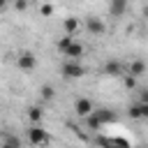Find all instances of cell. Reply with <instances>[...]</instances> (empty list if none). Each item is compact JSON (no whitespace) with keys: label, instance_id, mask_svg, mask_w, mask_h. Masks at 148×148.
Returning a JSON list of instances; mask_svg holds the SVG:
<instances>
[{"label":"cell","instance_id":"11","mask_svg":"<svg viewBox=\"0 0 148 148\" xmlns=\"http://www.w3.org/2000/svg\"><path fill=\"white\" fill-rule=\"evenodd\" d=\"M28 118H30V123H32V125H39V123H42V118H44L42 106H30V109H28Z\"/></svg>","mask_w":148,"mask_h":148},{"label":"cell","instance_id":"10","mask_svg":"<svg viewBox=\"0 0 148 148\" xmlns=\"http://www.w3.org/2000/svg\"><path fill=\"white\" fill-rule=\"evenodd\" d=\"M79 28H81V23H79V18H76V16H67V18L62 21V30H65L67 35H74V37H76Z\"/></svg>","mask_w":148,"mask_h":148},{"label":"cell","instance_id":"22","mask_svg":"<svg viewBox=\"0 0 148 148\" xmlns=\"http://www.w3.org/2000/svg\"><path fill=\"white\" fill-rule=\"evenodd\" d=\"M143 118H148V104H143Z\"/></svg>","mask_w":148,"mask_h":148},{"label":"cell","instance_id":"15","mask_svg":"<svg viewBox=\"0 0 148 148\" xmlns=\"http://www.w3.org/2000/svg\"><path fill=\"white\" fill-rule=\"evenodd\" d=\"M72 42H74V35H67V32H65V35H62V37H60V39L56 42V49H58V51L62 53V51H65V49H67V46H69Z\"/></svg>","mask_w":148,"mask_h":148},{"label":"cell","instance_id":"4","mask_svg":"<svg viewBox=\"0 0 148 148\" xmlns=\"http://www.w3.org/2000/svg\"><path fill=\"white\" fill-rule=\"evenodd\" d=\"M95 111V102L90 99V97H79L76 102H74V113L79 116V118H86V116H90Z\"/></svg>","mask_w":148,"mask_h":148},{"label":"cell","instance_id":"3","mask_svg":"<svg viewBox=\"0 0 148 148\" xmlns=\"http://www.w3.org/2000/svg\"><path fill=\"white\" fill-rule=\"evenodd\" d=\"M16 67H18L21 72H32V69H37V56L30 53V51L18 53V58H16Z\"/></svg>","mask_w":148,"mask_h":148},{"label":"cell","instance_id":"16","mask_svg":"<svg viewBox=\"0 0 148 148\" xmlns=\"http://www.w3.org/2000/svg\"><path fill=\"white\" fill-rule=\"evenodd\" d=\"M130 118H134V120H141L143 118V104L141 102H136V104L130 106Z\"/></svg>","mask_w":148,"mask_h":148},{"label":"cell","instance_id":"17","mask_svg":"<svg viewBox=\"0 0 148 148\" xmlns=\"http://www.w3.org/2000/svg\"><path fill=\"white\" fill-rule=\"evenodd\" d=\"M120 79H123V86H125L127 90H132V88H136V76H132L130 72H125V74H123Z\"/></svg>","mask_w":148,"mask_h":148},{"label":"cell","instance_id":"19","mask_svg":"<svg viewBox=\"0 0 148 148\" xmlns=\"http://www.w3.org/2000/svg\"><path fill=\"white\" fill-rule=\"evenodd\" d=\"M2 143H5V146H14V148H18V146H21V139H18V136H5Z\"/></svg>","mask_w":148,"mask_h":148},{"label":"cell","instance_id":"5","mask_svg":"<svg viewBox=\"0 0 148 148\" xmlns=\"http://www.w3.org/2000/svg\"><path fill=\"white\" fill-rule=\"evenodd\" d=\"M86 30L97 37V35H104L106 25H104V21H102L99 16H88V18H86Z\"/></svg>","mask_w":148,"mask_h":148},{"label":"cell","instance_id":"23","mask_svg":"<svg viewBox=\"0 0 148 148\" xmlns=\"http://www.w3.org/2000/svg\"><path fill=\"white\" fill-rule=\"evenodd\" d=\"M7 7V0H0V9H5Z\"/></svg>","mask_w":148,"mask_h":148},{"label":"cell","instance_id":"21","mask_svg":"<svg viewBox=\"0 0 148 148\" xmlns=\"http://www.w3.org/2000/svg\"><path fill=\"white\" fill-rule=\"evenodd\" d=\"M139 102H141V104H148V88L139 92Z\"/></svg>","mask_w":148,"mask_h":148},{"label":"cell","instance_id":"1","mask_svg":"<svg viewBox=\"0 0 148 148\" xmlns=\"http://www.w3.org/2000/svg\"><path fill=\"white\" fill-rule=\"evenodd\" d=\"M60 74H62V79H81V76L86 74V69H83V65H81L79 60L67 58V60L62 62V67H60Z\"/></svg>","mask_w":148,"mask_h":148},{"label":"cell","instance_id":"9","mask_svg":"<svg viewBox=\"0 0 148 148\" xmlns=\"http://www.w3.org/2000/svg\"><path fill=\"white\" fill-rule=\"evenodd\" d=\"M104 74H109V76H118V79H120V76L125 74V67H123L118 60H109V62L104 65Z\"/></svg>","mask_w":148,"mask_h":148},{"label":"cell","instance_id":"7","mask_svg":"<svg viewBox=\"0 0 148 148\" xmlns=\"http://www.w3.org/2000/svg\"><path fill=\"white\" fill-rule=\"evenodd\" d=\"M83 51H86V49H83V44L74 39V42H72V44L62 51V56H65V58H72V60H79V58L83 56Z\"/></svg>","mask_w":148,"mask_h":148},{"label":"cell","instance_id":"18","mask_svg":"<svg viewBox=\"0 0 148 148\" xmlns=\"http://www.w3.org/2000/svg\"><path fill=\"white\" fill-rule=\"evenodd\" d=\"M53 12H56V9H53V5H51V2H46V5H42V7H39V14H42L44 18H49Z\"/></svg>","mask_w":148,"mask_h":148},{"label":"cell","instance_id":"6","mask_svg":"<svg viewBox=\"0 0 148 148\" xmlns=\"http://www.w3.org/2000/svg\"><path fill=\"white\" fill-rule=\"evenodd\" d=\"M125 72H130L132 76H136V79H141L146 72H148V62L146 60H141V58H134L130 65H127V69Z\"/></svg>","mask_w":148,"mask_h":148},{"label":"cell","instance_id":"12","mask_svg":"<svg viewBox=\"0 0 148 148\" xmlns=\"http://www.w3.org/2000/svg\"><path fill=\"white\" fill-rule=\"evenodd\" d=\"M95 113H97V118L102 120V125H106V123H116V113L109 111V109H95Z\"/></svg>","mask_w":148,"mask_h":148},{"label":"cell","instance_id":"8","mask_svg":"<svg viewBox=\"0 0 148 148\" xmlns=\"http://www.w3.org/2000/svg\"><path fill=\"white\" fill-rule=\"evenodd\" d=\"M125 12H127V0H111L109 2V14L113 18H120Z\"/></svg>","mask_w":148,"mask_h":148},{"label":"cell","instance_id":"2","mask_svg":"<svg viewBox=\"0 0 148 148\" xmlns=\"http://www.w3.org/2000/svg\"><path fill=\"white\" fill-rule=\"evenodd\" d=\"M25 136H28V143H30V146H42V143H49V141H51L49 132L42 130L39 125H30V130H28Z\"/></svg>","mask_w":148,"mask_h":148},{"label":"cell","instance_id":"20","mask_svg":"<svg viewBox=\"0 0 148 148\" xmlns=\"http://www.w3.org/2000/svg\"><path fill=\"white\" fill-rule=\"evenodd\" d=\"M25 7H28V0H14V9L16 12H23Z\"/></svg>","mask_w":148,"mask_h":148},{"label":"cell","instance_id":"13","mask_svg":"<svg viewBox=\"0 0 148 148\" xmlns=\"http://www.w3.org/2000/svg\"><path fill=\"white\" fill-rule=\"evenodd\" d=\"M39 95H42V99H44V102H51V99L56 97V88H53L51 83H44V86L39 88Z\"/></svg>","mask_w":148,"mask_h":148},{"label":"cell","instance_id":"24","mask_svg":"<svg viewBox=\"0 0 148 148\" xmlns=\"http://www.w3.org/2000/svg\"><path fill=\"white\" fill-rule=\"evenodd\" d=\"M143 12H146V16H148V7H146V9H143Z\"/></svg>","mask_w":148,"mask_h":148},{"label":"cell","instance_id":"14","mask_svg":"<svg viewBox=\"0 0 148 148\" xmlns=\"http://www.w3.org/2000/svg\"><path fill=\"white\" fill-rule=\"evenodd\" d=\"M83 120H86V127H88V130H99V127H104V125H102V120L97 118V113H95V111H92L90 116H86Z\"/></svg>","mask_w":148,"mask_h":148}]
</instances>
